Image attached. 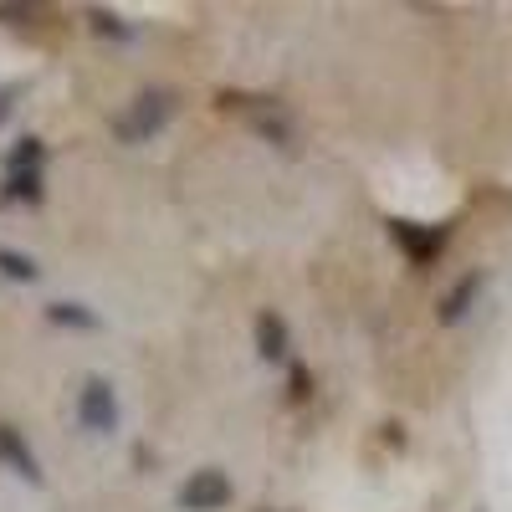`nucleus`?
<instances>
[{
    "label": "nucleus",
    "mask_w": 512,
    "mask_h": 512,
    "mask_svg": "<svg viewBox=\"0 0 512 512\" xmlns=\"http://www.w3.org/2000/svg\"><path fill=\"white\" fill-rule=\"evenodd\" d=\"M169 113H175V93H144L134 108H128V118H118V139H123V144L154 139L159 128L169 123Z\"/></svg>",
    "instance_id": "f03ea898"
},
{
    "label": "nucleus",
    "mask_w": 512,
    "mask_h": 512,
    "mask_svg": "<svg viewBox=\"0 0 512 512\" xmlns=\"http://www.w3.org/2000/svg\"><path fill=\"white\" fill-rule=\"evenodd\" d=\"M6 200L36 205L41 200V169H16V175H6Z\"/></svg>",
    "instance_id": "6e6552de"
},
{
    "label": "nucleus",
    "mask_w": 512,
    "mask_h": 512,
    "mask_svg": "<svg viewBox=\"0 0 512 512\" xmlns=\"http://www.w3.org/2000/svg\"><path fill=\"white\" fill-rule=\"evenodd\" d=\"M384 226H390V236L400 241V251L410 256V262L415 267H431V256L441 251V231H420V226H410V221H384Z\"/></svg>",
    "instance_id": "20e7f679"
},
{
    "label": "nucleus",
    "mask_w": 512,
    "mask_h": 512,
    "mask_svg": "<svg viewBox=\"0 0 512 512\" xmlns=\"http://www.w3.org/2000/svg\"><path fill=\"white\" fill-rule=\"evenodd\" d=\"M477 292H482V277H461L446 297H441V323H456L466 308H472L477 303Z\"/></svg>",
    "instance_id": "0eeeda50"
},
{
    "label": "nucleus",
    "mask_w": 512,
    "mask_h": 512,
    "mask_svg": "<svg viewBox=\"0 0 512 512\" xmlns=\"http://www.w3.org/2000/svg\"><path fill=\"white\" fill-rule=\"evenodd\" d=\"M0 272H6L11 282H36V262L21 256V251H11V246H0Z\"/></svg>",
    "instance_id": "9d476101"
},
{
    "label": "nucleus",
    "mask_w": 512,
    "mask_h": 512,
    "mask_svg": "<svg viewBox=\"0 0 512 512\" xmlns=\"http://www.w3.org/2000/svg\"><path fill=\"white\" fill-rule=\"evenodd\" d=\"M47 318L57 323V328H98V313H88V308H82V303H52L47 308Z\"/></svg>",
    "instance_id": "1a4fd4ad"
},
{
    "label": "nucleus",
    "mask_w": 512,
    "mask_h": 512,
    "mask_svg": "<svg viewBox=\"0 0 512 512\" xmlns=\"http://www.w3.org/2000/svg\"><path fill=\"white\" fill-rule=\"evenodd\" d=\"M308 390H313V374L308 369H292V400H303Z\"/></svg>",
    "instance_id": "ddd939ff"
},
{
    "label": "nucleus",
    "mask_w": 512,
    "mask_h": 512,
    "mask_svg": "<svg viewBox=\"0 0 512 512\" xmlns=\"http://www.w3.org/2000/svg\"><path fill=\"white\" fill-rule=\"evenodd\" d=\"M226 502H231V477L216 472V466H200V472H190L185 487H180L185 512H221Z\"/></svg>",
    "instance_id": "7ed1b4c3"
},
{
    "label": "nucleus",
    "mask_w": 512,
    "mask_h": 512,
    "mask_svg": "<svg viewBox=\"0 0 512 512\" xmlns=\"http://www.w3.org/2000/svg\"><path fill=\"white\" fill-rule=\"evenodd\" d=\"M41 164V139H21L16 149H11V159H6V169L16 175V169H36Z\"/></svg>",
    "instance_id": "9b49d317"
},
{
    "label": "nucleus",
    "mask_w": 512,
    "mask_h": 512,
    "mask_svg": "<svg viewBox=\"0 0 512 512\" xmlns=\"http://www.w3.org/2000/svg\"><path fill=\"white\" fill-rule=\"evenodd\" d=\"M93 26H98V31H108V36H118V41H128V26H123L113 11H93Z\"/></svg>",
    "instance_id": "f8f14e48"
},
{
    "label": "nucleus",
    "mask_w": 512,
    "mask_h": 512,
    "mask_svg": "<svg viewBox=\"0 0 512 512\" xmlns=\"http://www.w3.org/2000/svg\"><path fill=\"white\" fill-rule=\"evenodd\" d=\"M77 420H82V431H93V436H113L118 431V395H113V384L108 379H82V395H77Z\"/></svg>",
    "instance_id": "f257e3e1"
},
{
    "label": "nucleus",
    "mask_w": 512,
    "mask_h": 512,
    "mask_svg": "<svg viewBox=\"0 0 512 512\" xmlns=\"http://www.w3.org/2000/svg\"><path fill=\"white\" fill-rule=\"evenodd\" d=\"M287 349H292V338H287L282 313H272V308H267V313H256V354L272 359V364H282Z\"/></svg>",
    "instance_id": "39448f33"
},
{
    "label": "nucleus",
    "mask_w": 512,
    "mask_h": 512,
    "mask_svg": "<svg viewBox=\"0 0 512 512\" xmlns=\"http://www.w3.org/2000/svg\"><path fill=\"white\" fill-rule=\"evenodd\" d=\"M0 461L16 466L26 482H41V461L31 456V446L21 441V431H11V425H0Z\"/></svg>",
    "instance_id": "423d86ee"
}]
</instances>
